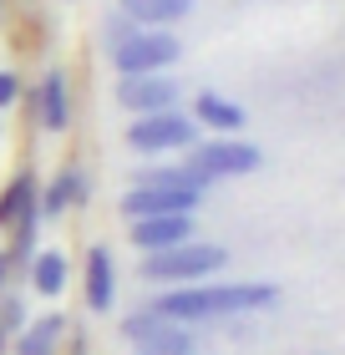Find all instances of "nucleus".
<instances>
[{
    "label": "nucleus",
    "mask_w": 345,
    "mask_h": 355,
    "mask_svg": "<svg viewBox=\"0 0 345 355\" xmlns=\"http://www.w3.org/2000/svg\"><path fill=\"white\" fill-rule=\"evenodd\" d=\"M279 300V289L264 279H203V284H173L153 295L147 304L173 320V325H208V320H228V315H249V310H269Z\"/></svg>",
    "instance_id": "f257e3e1"
},
{
    "label": "nucleus",
    "mask_w": 345,
    "mask_h": 355,
    "mask_svg": "<svg viewBox=\"0 0 345 355\" xmlns=\"http://www.w3.org/2000/svg\"><path fill=\"white\" fill-rule=\"evenodd\" d=\"M224 269H228V249L208 244V239H188V244L142 254V279L147 284H203V279H219Z\"/></svg>",
    "instance_id": "f03ea898"
},
{
    "label": "nucleus",
    "mask_w": 345,
    "mask_h": 355,
    "mask_svg": "<svg viewBox=\"0 0 345 355\" xmlns=\"http://www.w3.org/2000/svg\"><path fill=\"white\" fill-rule=\"evenodd\" d=\"M199 132H203V127L193 122L183 107L147 112V117H133V127H127V148L142 153V157H153V153H188L193 142H203Z\"/></svg>",
    "instance_id": "7ed1b4c3"
},
{
    "label": "nucleus",
    "mask_w": 345,
    "mask_h": 355,
    "mask_svg": "<svg viewBox=\"0 0 345 355\" xmlns=\"http://www.w3.org/2000/svg\"><path fill=\"white\" fill-rule=\"evenodd\" d=\"M178 56H183V41L173 31H133L112 51V67H117V76H153V71H173Z\"/></svg>",
    "instance_id": "20e7f679"
},
{
    "label": "nucleus",
    "mask_w": 345,
    "mask_h": 355,
    "mask_svg": "<svg viewBox=\"0 0 345 355\" xmlns=\"http://www.w3.org/2000/svg\"><path fill=\"white\" fill-rule=\"evenodd\" d=\"M122 340L133 345V355H193V330L162 320L153 304H142L122 320Z\"/></svg>",
    "instance_id": "39448f33"
},
{
    "label": "nucleus",
    "mask_w": 345,
    "mask_h": 355,
    "mask_svg": "<svg viewBox=\"0 0 345 355\" xmlns=\"http://www.w3.org/2000/svg\"><path fill=\"white\" fill-rule=\"evenodd\" d=\"M188 163L203 168L213 183L219 178H249L264 168V153L254 148L249 137H208V142H193L188 148Z\"/></svg>",
    "instance_id": "423d86ee"
},
{
    "label": "nucleus",
    "mask_w": 345,
    "mask_h": 355,
    "mask_svg": "<svg viewBox=\"0 0 345 355\" xmlns=\"http://www.w3.org/2000/svg\"><path fill=\"white\" fill-rule=\"evenodd\" d=\"M203 208V193L193 188H162V183H133L122 193V218L137 223V218H162V214H193Z\"/></svg>",
    "instance_id": "0eeeda50"
},
{
    "label": "nucleus",
    "mask_w": 345,
    "mask_h": 355,
    "mask_svg": "<svg viewBox=\"0 0 345 355\" xmlns=\"http://www.w3.org/2000/svg\"><path fill=\"white\" fill-rule=\"evenodd\" d=\"M117 102L133 112V117H147V112H173L183 102V82L173 71H153V76H117Z\"/></svg>",
    "instance_id": "6e6552de"
},
{
    "label": "nucleus",
    "mask_w": 345,
    "mask_h": 355,
    "mask_svg": "<svg viewBox=\"0 0 345 355\" xmlns=\"http://www.w3.org/2000/svg\"><path fill=\"white\" fill-rule=\"evenodd\" d=\"M188 117L199 127H208L213 137H244V127H249V112H244L234 96H219V92H199Z\"/></svg>",
    "instance_id": "1a4fd4ad"
},
{
    "label": "nucleus",
    "mask_w": 345,
    "mask_h": 355,
    "mask_svg": "<svg viewBox=\"0 0 345 355\" xmlns=\"http://www.w3.org/2000/svg\"><path fill=\"white\" fill-rule=\"evenodd\" d=\"M87 168L81 163H67L51 183H46L41 193H36V203H41V218H61V214H71V208H81L87 203Z\"/></svg>",
    "instance_id": "9d476101"
},
{
    "label": "nucleus",
    "mask_w": 345,
    "mask_h": 355,
    "mask_svg": "<svg viewBox=\"0 0 345 355\" xmlns=\"http://www.w3.org/2000/svg\"><path fill=\"white\" fill-rule=\"evenodd\" d=\"M193 239V214H162V218H137L133 223V249L137 254H158L173 244H188Z\"/></svg>",
    "instance_id": "9b49d317"
},
{
    "label": "nucleus",
    "mask_w": 345,
    "mask_h": 355,
    "mask_svg": "<svg viewBox=\"0 0 345 355\" xmlns=\"http://www.w3.org/2000/svg\"><path fill=\"white\" fill-rule=\"evenodd\" d=\"M112 304H117V259H112L107 244H92L87 249V310L107 315Z\"/></svg>",
    "instance_id": "f8f14e48"
},
{
    "label": "nucleus",
    "mask_w": 345,
    "mask_h": 355,
    "mask_svg": "<svg viewBox=\"0 0 345 355\" xmlns=\"http://www.w3.org/2000/svg\"><path fill=\"white\" fill-rule=\"evenodd\" d=\"M36 117H41V132H67L71 127V82H67V71H46L41 76Z\"/></svg>",
    "instance_id": "ddd939ff"
},
{
    "label": "nucleus",
    "mask_w": 345,
    "mask_h": 355,
    "mask_svg": "<svg viewBox=\"0 0 345 355\" xmlns=\"http://www.w3.org/2000/svg\"><path fill=\"white\" fill-rule=\"evenodd\" d=\"M117 10L137 31H173L193 10V0H117Z\"/></svg>",
    "instance_id": "4468645a"
},
{
    "label": "nucleus",
    "mask_w": 345,
    "mask_h": 355,
    "mask_svg": "<svg viewBox=\"0 0 345 355\" xmlns=\"http://www.w3.org/2000/svg\"><path fill=\"white\" fill-rule=\"evenodd\" d=\"M26 274H31V289L41 300H56L71 279V259H67V249H36V259L26 264Z\"/></svg>",
    "instance_id": "2eb2a0df"
},
{
    "label": "nucleus",
    "mask_w": 345,
    "mask_h": 355,
    "mask_svg": "<svg viewBox=\"0 0 345 355\" xmlns=\"http://www.w3.org/2000/svg\"><path fill=\"white\" fill-rule=\"evenodd\" d=\"M67 315H46L36 325H21V335L10 340V355H56L61 340H67Z\"/></svg>",
    "instance_id": "dca6fc26"
},
{
    "label": "nucleus",
    "mask_w": 345,
    "mask_h": 355,
    "mask_svg": "<svg viewBox=\"0 0 345 355\" xmlns=\"http://www.w3.org/2000/svg\"><path fill=\"white\" fill-rule=\"evenodd\" d=\"M36 193H41L36 173L21 168V173H15L10 183H6V193H0V229H10V223L26 214V208H41V203H36Z\"/></svg>",
    "instance_id": "f3484780"
},
{
    "label": "nucleus",
    "mask_w": 345,
    "mask_h": 355,
    "mask_svg": "<svg viewBox=\"0 0 345 355\" xmlns=\"http://www.w3.org/2000/svg\"><path fill=\"white\" fill-rule=\"evenodd\" d=\"M21 325H26V300H21V289H6L0 295V350L21 335Z\"/></svg>",
    "instance_id": "a211bd4d"
},
{
    "label": "nucleus",
    "mask_w": 345,
    "mask_h": 355,
    "mask_svg": "<svg viewBox=\"0 0 345 355\" xmlns=\"http://www.w3.org/2000/svg\"><path fill=\"white\" fill-rule=\"evenodd\" d=\"M133 31H137V26H133V21H127V15H122L117 6H112V10L102 15V46H107V56H112V51H117V46H122L127 36H133Z\"/></svg>",
    "instance_id": "6ab92c4d"
},
{
    "label": "nucleus",
    "mask_w": 345,
    "mask_h": 355,
    "mask_svg": "<svg viewBox=\"0 0 345 355\" xmlns=\"http://www.w3.org/2000/svg\"><path fill=\"white\" fill-rule=\"evenodd\" d=\"M15 96H21V76H15V71H0V112L15 107Z\"/></svg>",
    "instance_id": "aec40b11"
},
{
    "label": "nucleus",
    "mask_w": 345,
    "mask_h": 355,
    "mask_svg": "<svg viewBox=\"0 0 345 355\" xmlns=\"http://www.w3.org/2000/svg\"><path fill=\"white\" fill-rule=\"evenodd\" d=\"M6 289H15V264H10V254L0 249V295H6Z\"/></svg>",
    "instance_id": "412c9836"
},
{
    "label": "nucleus",
    "mask_w": 345,
    "mask_h": 355,
    "mask_svg": "<svg viewBox=\"0 0 345 355\" xmlns=\"http://www.w3.org/2000/svg\"><path fill=\"white\" fill-rule=\"evenodd\" d=\"M0 6H6V0H0Z\"/></svg>",
    "instance_id": "4be33fe9"
}]
</instances>
